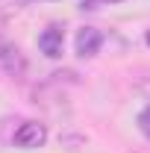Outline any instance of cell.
Masks as SVG:
<instances>
[{"instance_id":"3957f363","label":"cell","mask_w":150,"mask_h":153,"mask_svg":"<svg viewBox=\"0 0 150 153\" xmlns=\"http://www.w3.org/2000/svg\"><path fill=\"white\" fill-rule=\"evenodd\" d=\"M62 44H65V30L59 24H50L41 36H38V47L47 59H59L62 56Z\"/></svg>"},{"instance_id":"5b68a950","label":"cell","mask_w":150,"mask_h":153,"mask_svg":"<svg viewBox=\"0 0 150 153\" xmlns=\"http://www.w3.org/2000/svg\"><path fill=\"white\" fill-rule=\"evenodd\" d=\"M138 127H141V133L150 138V106H147V109H144L141 115H138Z\"/></svg>"},{"instance_id":"52a82bcc","label":"cell","mask_w":150,"mask_h":153,"mask_svg":"<svg viewBox=\"0 0 150 153\" xmlns=\"http://www.w3.org/2000/svg\"><path fill=\"white\" fill-rule=\"evenodd\" d=\"M144 41H147V44H150V33H147V36H144Z\"/></svg>"},{"instance_id":"8992f818","label":"cell","mask_w":150,"mask_h":153,"mask_svg":"<svg viewBox=\"0 0 150 153\" xmlns=\"http://www.w3.org/2000/svg\"><path fill=\"white\" fill-rule=\"evenodd\" d=\"M79 9H97V0H79Z\"/></svg>"},{"instance_id":"6da1fadb","label":"cell","mask_w":150,"mask_h":153,"mask_svg":"<svg viewBox=\"0 0 150 153\" xmlns=\"http://www.w3.org/2000/svg\"><path fill=\"white\" fill-rule=\"evenodd\" d=\"M47 141V127L44 124H38V121H24L15 135H12V144L21 147V150H36Z\"/></svg>"},{"instance_id":"7a4b0ae2","label":"cell","mask_w":150,"mask_h":153,"mask_svg":"<svg viewBox=\"0 0 150 153\" xmlns=\"http://www.w3.org/2000/svg\"><path fill=\"white\" fill-rule=\"evenodd\" d=\"M0 68H3L9 76H15V79H21V76L27 74V56L21 53L18 44L0 41Z\"/></svg>"},{"instance_id":"277c9868","label":"cell","mask_w":150,"mask_h":153,"mask_svg":"<svg viewBox=\"0 0 150 153\" xmlns=\"http://www.w3.org/2000/svg\"><path fill=\"white\" fill-rule=\"evenodd\" d=\"M100 44H103V33L94 30V27H82L76 33V56L82 59H91L100 53Z\"/></svg>"},{"instance_id":"ba28073f","label":"cell","mask_w":150,"mask_h":153,"mask_svg":"<svg viewBox=\"0 0 150 153\" xmlns=\"http://www.w3.org/2000/svg\"><path fill=\"white\" fill-rule=\"evenodd\" d=\"M106 3H121V0H106Z\"/></svg>"},{"instance_id":"9c48e42d","label":"cell","mask_w":150,"mask_h":153,"mask_svg":"<svg viewBox=\"0 0 150 153\" xmlns=\"http://www.w3.org/2000/svg\"><path fill=\"white\" fill-rule=\"evenodd\" d=\"M21 3H27V0H21Z\"/></svg>"}]
</instances>
